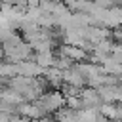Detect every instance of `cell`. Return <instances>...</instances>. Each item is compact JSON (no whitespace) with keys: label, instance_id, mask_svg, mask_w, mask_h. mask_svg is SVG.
Wrapping results in <instances>:
<instances>
[{"label":"cell","instance_id":"1","mask_svg":"<svg viewBox=\"0 0 122 122\" xmlns=\"http://www.w3.org/2000/svg\"><path fill=\"white\" fill-rule=\"evenodd\" d=\"M34 105L38 107L42 118H48L65 107V95L61 93V90H48L34 101Z\"/></svg>","mask_w":122,"mask_h":122},{"label":"cell","instance_id":"2","mask_svg":"<svg viewBox=\"0 0 122 122\" xmlns=\"http://www.w3.org/2000/svg\"><path fill=\"white\" fill-rule=\"evenodd\" d=\"M63 84L74 86V88H78V90H82V88H86V86H88L86 76H84V72L80 71L78 63H72L69 69H65V71H63Z\"/></svg>","mask_w":122,"mask_h":122},{"label":"cell","instance_id":"3","mask_svg":"<svg viewBox=\"0 0 122 122\" xmlns=\"http://www.w3.org/2000/svg\"><path fill=\"white\" fill-rule=\"evenodd\" d=\"M55 53L69 57L72 63H84V61L90 59V51H86V50L80 48V46H71V44H61V46H57V51H55Z\"/></svg>","mask_w":122,"mask_h":122},{"label":"cell","instance_id":"4","mask_svg":"<svg viewBox=\"0 0 122 122\" xmlns=\"http://www.w3.org/2000/svg\"><path fill=\"white\" fill-rule=\"evenodd\" d=\"M80 101H82L84 109H99L103 105V99H101L97 88H90V86L80 90Z\"/></svg>","mask_w":122,"mask_h":122},{"label":"cell","instance_id":"5","mask_svg":"<svg viewBox=\"0 0 122 122\" xmlns=\"http://www.w3.org/2000/svg\"><path fill=\"white\" fill-rule=\"evenodd\" d=\"M15 69H17V76H29V78L42 76V72H44V69L38 67L32 59H27V61H19V63H15Z\"/></svg>","mask_w":122,"mask_h":122},{"label":"cell","instance_id":"6","mask_svg":"<svg viewBox=\"0 0 122 122\" xmlns=\"http://www.w3.org/2000/svg\"><path fill=\"white\" fill-rule=\"evenodd\" d=\"M42 78L46 80L48 88H51V90H61V86H63V71H59V69H55V67L44 69Z\"/></svg>","mask_w":122,"mask_h":122},{"label":"cell","instance_id":"7","mask_svg":"<svg viewBox=\"0 0 122 122\" xmlns=\"http://www.w3.org/2000/svg\"><path fill=\"white\" fill-rule=\"evenodd\" d=\"M122 25V8L120 6H112L107 10L105 19H103V27L105 29H118Z\"/></svg>","mask_w":122,"mask_h":122},{"label":"cell","instance_id":"8","mask_svg":"<svg viewBox=\"0 0 122 122\" xmlns=\"http://www.w3.org/2000/svg\"><path fill=\"white\" fill-rule=\"evenodd\" d=\"M53 59H55V51L53 50H46V51H34L32 55V61L42 67V69H50L53 67Z\"/></svg>","mask_w":122,"mask_h":122},{"label":"cell","instance_id":"9","mask_svg":"<svg viewBox=\"0 0 122 122\" xmlns=\"http://www.w3.org/2000/svg\"><path fill=\"white\" fill-rule=\"evenodd\" d=\"M103 71H105V74H109V76H118V78H122V63H116V61H112L111 57H107V61L103 63Z\"/></svg>","mask_w":122,"mask_h":122},{"label":"cell","instance_id":"10","mask_svg":"<svg viewBox=\"0 0 122 122\" xmlns=\"http://www.w3.org/2000/svg\"><path fill=\"white\" fill-rule=\"evenodd\" d=\"M109 57L112 59V61H116V63H122V44H112V48H111V53H109Z\"/></svg>","mask_w":122,"mask_h":122},{"label":"cell","instance_id":"11","mask_svg":"<svg viewBox=\"0 0 122 122\" xmlns=\"http://www.w3.org/2000/svg\"><path fill=\"white\" fill-rule=\"evenodd\" d=\"M4 59V46H2V42H0V61Z\"/></svg>","mask_w":122,"mask_h":122}]
</instances>
